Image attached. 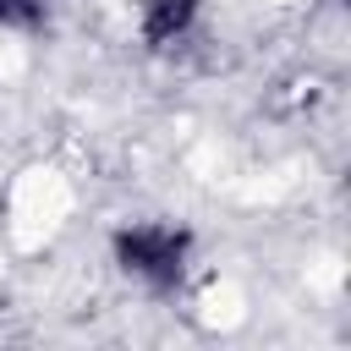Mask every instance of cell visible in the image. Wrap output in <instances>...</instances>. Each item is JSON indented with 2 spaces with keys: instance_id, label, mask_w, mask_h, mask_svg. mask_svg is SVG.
<instances>
[{
  "instance_id": "1",
  "label": "cell",
  "mask_w": 351,
  "mask_h": 351,
  "mask_svg": "<svg viewBox=\"0 0 351 351\" xmlns=\"http://www.w3.org/2000/svg\"><path fill=\"white\" fill-rule=\"evenodd\" d=\"M110 258L148 296H176L192 274V230L176 219H126L110 236Z\"/></svg>"
},
{
  "instance_id": "2",
  "label": "cell",
  "mask_w": 351,
  "mask_h": 351,
  "mask_svg": "<svg viewBox=\"0 0 351 351\" xmlns=\"http://www.w3.org/2000/svg\"><path fill=\"white\" fill-rule=\"evenodd\" d=\"M197 11H203V0H143L137 5V33H143L148 49H170L197 27Z\"/></svg>"
},
{
  "instance_id": "3",
  "label": "cell",
  "mask_w": 351,
  "mask_h": 351,
  "mask_svg": "<svg viewBox=\"0 0 351 351\" xmlns=\"http://www.w3.org/2000/svg\"><path fill=\"white\" fill-rule=\"evenodd\" d=\"M49 22V0H0V33H38Z\"/></svg>"
}]
</instances>
